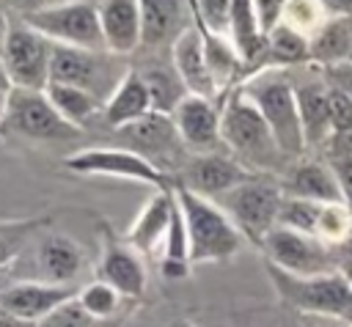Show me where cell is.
I'll list each match as a JSON object with an SVG mask.
<instances>
[{
  "label": "cell",
  "instance_id": "25",
  "mask_svg": "<svg viewBox=\"0 0 352 327\" xmlns=\"http://www.w3.org/2000/svg\"><path fill=\"white\" fill-rule=\"evenodd\" d=\"M228 38L236 47L239 58L250 69L253 63H264V47L267 36L261 30L256 3L253 0H234L231 3V22H228Z\"/></svg>",
  "mask_w": 352,
  "mask_h": 327
},
{
  "label": "cell",
  "instance_id": "32",
  "mask_svg": "<svg viewBox=\"0 0 352 327\" xmlns=\"http://www.w3.org/2000/svg\"><path fill=\"white\" fill-rule=\"evenodd\" d=\"M47 225H50V217H44V214L28 217V220H14V223H0V267L19 258L25 245Z\"/></svg>",
  "mask_w": 352,
  "mask_h": 327
},
{
  "label": "cell",
  "instance_id": "39",
  "mask_svg": "<svg viewBox=\"0 0 352 327\" xmlns=\"http://www.w3.org/2000/svg\"><path fill=\"white\" fill-rule=\"evenodd\" d=\"M327 165H330V170L336 173V181H338V187H341L344 203L352 209V154H349V157H330Z\"/></svg>",
  "mask_w": 352,
  "mask_h": 327
},
{
  "label": "cell",
  "instance_id": "36",
  "mask_svg": "<svg viewBox=\"0 0 352 327\" xmlns=\"http://www.w3.org/2000/svg\"><path fill=\"white\" fill-rule=\"evenodd\" d=\"M231 3H234V0H190L195 25H198L201 30H206V33L228 36Z\"/></svg>",
  "mask_w": 352,
  "mask_h": 327
},
{
  "label": "cell",
  "instance_id": "38",
  "mask_svg": "<svg viewBox=\"0 0 352 327\" xmlns=\"http://www.w3.org/2000/svg\"><path fill=\"white\" fill-rule=\"evenodd\" d=\"M94 316H88L82 311V305L74 300H69L66 305H60L58 311H52L47 319H41L36 327H94Z\"/></svg>",
  "mask_w": 352,
  "mask_h": 327
},
{
  "label": "cell",
  "instance_id": "9",
  "mask_svg": "<svg viewBox=\"0 0 352 327\" xmlns=\"http://www.w3.org/2000/svg\"><path fill=\"white\" fill-rule=\"evenodd\" d=\"M283 203V190L275 181L253 176L250 181L234 187L220 198L223 212L234 220V225L242 231V236L253 239L258 247L264 236L278 225V212Z\"/></svg>",
  "mask_w": 352,
  "mask_h": 327
},
{
  "label": "cell",
  "instance_id": "45",
  "mask_svg": "<svg viewBox=\"0 0 352 327\" xmlns=\"http://www.w3.org/2000/svg\"><path fill=\"white\" fill-rule=\"evenodd\" d=\"M60 3H72V0H19V8H22V14H28V11H38V8L60 5Z\"/></svg>",
  "mask_w": 352,
  "mask_h": 327
},
{
  "label": "cell",
  "instance_id": "8",
  "mask_svg": "<svg viewBox=\"0 0 352 327\" xmlns=\"http://www.w3.org/2000/svg\"><path fill=\"white\" fill-rule=\"evenodd\" d=\"M3 135H19L25 140H74L80 135L77 126L60 118V113L52 107L47 91H30V88H11Z\"/></svg>",
  "mask_w": 352,
  "mask_h": 327
},
{
  "label": "cell",
  "instance_id": "4",
  "mask_svg": "<svg viewBox=\"0 0 352 327\" xmlns=\"http://www.w3.org/2000/svg\"><path fill=\"white\" fill-rule=\"evenodd\" d=\"M270 280L280 300L308 316L352 322V278L333 269L324 275H292L267 264Z\"/></svg>",
  "mask_w": 352,
  "mask_h": 327
},
{
  "label": "cell",
  "instance_id": "30",
  "mask_svg": "<svg viewBox=\"0 0 352 327\" xmlns=\"http://www.w3.org/2000/svg\"><path fill=\"white\" fill-rule=\"evenodd\" d=\"M264 63L283 69V66H300L311 63V38L302 36L300 30L278 22L267 33V47H264Z\"/></svg>",
  "mask_w": 352,
  "mask_h": 327
},
{
  "label": "cell",
  "instance_id": "13",
  "mask_svg": "<svg viewBox=\"0 0 352 327\" xmlns=\"http://www.w3.org/2000/svg\"><path fill=\"white\" fill-rule=\"evenodd\" d=\"M256 173H250L239 159H234L231 154L223 151H212V154H192L187 157V162L182 165V170L176 173L173 184L201 195V198H223L226 192H231L234 187L250 181Z\"/></svg>",
  "mask_w": 352,
  "mask_h": 327
},
{
  "label": "cell",
  "instance_id": "47",
  "mask_svg": "<svg viewBox=\"0 0 352 327\" xmlns=\"http://www.w3.org/2000/svg\"><path fill=\"white\" fill-rule=\"evenodd\" d=\"M8 30H11V22H8V14H6V8H3V0H0V49H3V44H6V36H8Z\"/></svg>",
  "mask_w": 352,
  "mask_h": 327
},
{
  "label": "cell",
  "instance_id": "1",
  "mask_svg": "<svg viewBox=\"0 0 352 327\" xmlns=\"http://www.w3.org/2000/svg\"><path fill=\"white\" fill-rule=\"evenodd\" d=\"M239 88L272 129L280 151L286 157H300L305 151V137H302L294 82L289 80V74L275 66H261L250 71L239 82Z\"/></svg>",
  "mask_w": 352,
  "mask_h": 327
},
{
  "label": "cell",
  "instance_id": "21",
  "mask_svg": "<svg viewBox=\"0 0 352 327\" xmlns=\"http://www.w3.org/2000/svg\"><path fill=\"white\" fill-rule=\"evenodd\" d=\"M148 113H154L148 85L140 77V71L132 66L124 74V80L116 85V91L104 99L99 118H102V124L107 129H121V126H129V124L146 118Z\"/></svg>",
  "mask_w": 352,
  "mask_h": 327
},
{
  "label": "cell",
  "instance_id": "18",
  "mask_svg": "<svg viewBox=\"0 0 352 327\" xmlns=\"http://www.w3.org/2000/svg\"><path fill=\"white\" fill-rule=\"evenodd\" d=\"M36 275L41 283H58V286H74L77 275L85 267V256L77 242H72L66 234H47L36 236Z\"/></svg>",
  "mask_w": 352,
  "mask_h": 327
},
{
  "label": "cell",
  "instance_id": "12",
  "mask_svg": "<svg viewBox=\"0 0 352 327\" xmlns=\"http://www.w3.org/2000/svg\"><path fill=\"white\" fill-rule=\"evenodd\" d=\"M261 250L267 253V264L292 272V275H324L333 272L330 264V250L319 236L311 234H300L283 225H275L264 242Z\"/></svg>",
  "mask_w": 352,
  "mask_h": 327
},
{
  "label": "cell",
  "instance_id": "46",
  "mask_svg": "<svg viewBox=\"0 0 352 327\" xmlns=\"http://www.w3.org/2000/svg\"><path fill=\"white\" fill-rule=\"evenodd\" d=\"M0 327H36V324L22 322V319H16V316H11V313H6V311L0 308Z\"/></svg>",
  "mask_w": 352,
  "mask_h": 327
},
{
  "label": "cell",
  "instance_id": "31",
  "mask_svg": "<svg viewBox=\"0 0 352 327\" xmlns=\"http://www.w3.org/2000/svg\"><path fill=\"white\" fill-rule=\"evenodd\" d=\"M190 239H187V223L182 217V209L176 203L165 242H162V258H160V272L168 280H182L190 275Z\"/></svg>",
  "mask_w": 352,
  "mask_h": 327
},
{
  "label": "cell",
  "instance_id": "49",
  "mask_svg": "<svg viewBox=\"0 0 352 327\" xmlns=\"http://www.w3.org/2000/svg\"><path fill=\"white\" fill-rule=\"evenodd\" d=\"M349 63H352V60H349Z\"/></svg>",
  "mask_w": 352,
  "mask_h": 327
},
{
  "label": "cell",
  "instance_id": "6",
  "mask_svg": "<svg viewBox=\"0 0 352 327\" xmlns=\"http://www.w3.org/2000/svg\"><path fill=\"white\" fill-rule=\"evenodd\" d=\"M129 69L132 66H126L121 55H113L107 49L55 47L52 66H50V82H69V85L85 88L104 102Z\"/></svg>",
  "mask_w": 352,
  "mask_h": 327
},
{
  "label": "cell",
  "instance_id": "41",
  "mask_svg": "<svg viewBox=\"0 0 352 327\" xmlns=\"http://www.w3.org/2000/svg\"><path fill=\"white\" fill-rule=\"evenodd\" d=\"M253 3H256V14H258V22H261V30L267 36L280 22L286 0H253Z\"/></svg>",
  "mask_w": 352,
  "mask_h": 327
},
{
  "label": "cell",
  "instance_id": "22",
  "mask_svg": "<svg viewBox=\"0 0 352 327\" xmlns=\"http://www.w3.org/2000/svg\"><path fill=\"white\" fill-rule=\"evenodd\" d=\"M173 209H176V195H173V187L168 190H154V195L143 203V209L138 212V217L132 220V225L126 228V242L148 256L154 253V247H160L165 242V234H168V225H170V217H173Z\"/></svg>",
  "mask_w": 352,
  "mask_h": 327
},
{
  "label": "cell",
  "instance_id": "15",
  "mask_svg": "<svg viewBox=\"0 0 352 327\" xmlns=\"http://www.w3.org/2000/svg\"><path fill=\"white\" fill-rule=\"evenodd\" d=\"M220 115L223 110L214 104V99L187 93L170 118L179 129L184 148H190L192 154H212L226 148L220 135Z\"/></svg>",
  "mask_w": 352,
  "mask_h": 327
},
{
  "label": "cell",
  "instance_id": "10",
  "mask_svg": "<svg viewBox=\"0 0 352 327\" xmlns=\"http://www.w3.org/2000/svg\"><path fill=\"white\" fill-rule=\"evenodd\" d=\"M63 165L72 173L80 176H110V179H126V181H140L151 190H168L173 187V179L165 176L160 168H154L148 159L140 154L121 148V146H91L69 154Z\"/></svg>",
  "mask_w": 352,
  "mask_h": 327
},
{
  "label": "cell",
  "instance_id": "19",
  "mask_svg": "<svg viewBox=\"0 0 352 327\" xmlns=\"http://www.w3.org/2000/svg\"><path fill=\"white\" fill-rule=\"evenodd\" d=\"M99 25L104 49L113 55H132L143 44V22L138 0H102L99 3Z\"/></svg>",
  "mask_w": 352,
  "mask_h": 327
},
{
  "label": "cell",
  "instance_id": "3",
  "mask_svg": "<svg viewBox=\"0 0 352 327\" xmlns=\"http://www.w3.org/2000/svg\"><path fill=\"white\" fill-rule=\"evenodd\" d=\"M176 203L187 223L190 261L192 264H220L242 250V231L234 220L209 198H201L179 184H173Z\"/></svg>",
  "mask_w": 352,
  "mask_h": 327
},
{
  "label": "cell",
  "instance_id": "40",
  "mask_svg": "<svg viewBox=\"0 0 352 327\" xmlns=\"http://www.w3.org/2000/svg\"><path fill=\"white\" fill-rule=\"evenodd\" d=\"M327 85H333L336 91H341L349 102H352V63H338L330 69H322Z\"/></svg>",
  "mask_w": 352,
  "mask_h": 327
},
{
  "label": "cell",
  "instance_id": "14",
  "mask_svg": "<svg viewBox=\"0 0 352 327\" xmlns=\"http://www.w3.org/2000/svg\"><path fill=\"white\" fill-rule=\"evenodd\" d=\"M96 272L99 280L110 283L121 297H140L146 291V267L140 253L107 223H102V256Z\"/></svg>",
  "mask_w": 352,
  "mask_h": 327
},
{
  "label": "cell",
  "instance_id": "35",
  "mask_svg": "<svg viewBox=\"0 0 352 327\" xmlns=\"http://www.w3.org/2000/svg\"><path fill=\"white\" fill-rule=\"evenodd\" d=\"M118 300H121V294H118L110 283H104V280H94V283H88V286H82V289L77 291V302H80L82 311H85L88 316H94L96 322L113 316V313L118 311Z\"/></svg>",
  "mask_w": 352,
  "mask_h": 327
},
{
  "label": "cell",
  "instance_id": "7",
  "mask_svg": "<svg viewBox=\"0 0 352 327\" xmlns=\"http://www.w3.org/2000/svg\"><path fill=\"white\" fill-rule=\"evenodd\" d=\"M113 140L116 146L140 154L143 159H148L154 168H160L170 179H176V173L187 162V148L179 137V129L173 118L162 113H148L146 118L129 126L113 129Z\"/></svg>",
  "mask_w": 352,
  "mask_h": 327
},
{
  "label": "cell",
  "instance_id": "44",
  "mask_svg": "<svg viewBox=\"0 0 352 327\" xmlns=\"http://www.w3.org/2000/svg\"><path fill=\"white\" fill-rule=\"evenodd\" d=\"M11 80L6 77L3 66H0V137H3V121H6V107H8V96H11Z\"/></svg>",
  "mask_w": 352,
  "mask_h": 327
},
{
  "label": "cell",
  "instance_id": "24",
  "mask_svg": "<svg viewBox=\"0 0 352 327\" xmlns=\"http://www.w3.org/2000/svg\"><path fill=\"white\" fill-rule=\"evenodd\" d=\"M283 195H292V198H305V201H314V203H344V195H341V187L336 181V173L330 170L327 162H300L294 168H289L283 184H280Z\"/></svg>",
  "mask_w": 352,
  "mask_h": 327
},
{
  "label": "cell",
  "instance_id": "33",
  "mask_svg": "<svg viewBox=\"0 0 352 327\" xmlns=\"http://www.w3.org/2000/svg\"><path fill=\"white\" fill-rule=\"evenodd\" d=\"M322 209H324V203H314V201H305V198L283 195V203H280V212H278V225L316 236L319 234Z\"/></svg>",
  "mask_w": 352,
  "mask_h": 327
},
{
  "label": "cell",
  "instance_id": "42",
  "mask_svg": "<svg viewBox=\"0 0 352 327\" xmlns=\"http://www.w3.org/2000/svg\"><path fill=\"white\" fill-rule=\"evenodd\" d=\"M324 146H327V159L330 157H349L352 154V124L344 129H336Z\"/></svg>",
  "mask_w": 352,
  "mask_h": 327
},
{
  "label": "cell",
  "instance_id": "26",
  "mask_svg": "<svg viewBox=\"0 0 352 327\" xmlns=\"http://www.w3.org/2000/svg\"><path fill=\"white\" fill-rule=\"evenodd\" d=\"M352 60V16H327L311 36V63L330 69Z\"/></svg>",
  "mask_w": 352,
  "mask_h": 327
},
{
  "label": "cell",
  "instance_id": "20",
  "mask_svg": "<svg viewBox=\"0 0 352 327\" xmlns=\"http://www.w3.org/2000/svg\"><path fill=\"white\" fill-rule=\"evenodd\" d=\"M170 63L176 69V74L182 77L184 88L195 96H206V99H214L217 96V88H214V80L209 74V66H206V49H204V33L201 27L192 22L170 47Z\"/></svg>",
  "mask_w": 352,
  "mask_h": 327
},
{
  "label": "cell",
  "instance_id": "28",
  "mask_svg": "<svg viewBox=\"0 0 352 327\" xmlns=\"http://www.w3.org/2000/svg\"><path fill=\"white\" fill-rule=\"evenodd\" d=\"M138 69V66H135ZM140 77L146 80L148 85V93H151V107L154 113H162V115H173V110L179 107V102L190 93L182 82V77L176 74L173 63H170V55L168 60H148V66L138 69Z\"/></svg>",
  "mask_w": 352,
  "mask_h": 327
},
{
  "label": "cell",
  "instance_id": "11",
  "mask_svg": "<svg viewBox=\"0 0 352 327\" xmlns=\"http://www.w3.org/2000/svg\"><path fill=\"white\" fill-rule=\"evenodd\" d=\"M52 49H55L52 41H47L25 22H16L11 25L6 44L0 49V66L14 88L44 91L50 85Z\"/></svg>",
  "mask_w": 352,
  "mask_h": 327
},
{
  "label": "cell",
  "instance_id": "37",
  "mask_svg": "<svg viewBox=\"0 0 352 327\" xmlns=\"http://www.w3.org/2000/svg\"><path fill=\"white\" fill-rule=\"evenodd\" d=\"M349 231H352V209L346 203H327L322 209V220H319V234L316 236L324 245H330V242L344 245Z\"/></svg>",
  "mask_w": 352,
  "mask_h": 327
},
{
  "label": "cell",
  "instance_id": "29",
  "mask_svg": "<svg viewBox=\"0 0 352 327\" xmlns=\"http://www.w3.org/2000/svg\"><path fill=\"white\" fill-rule=\"evenodd\" d=\"M204 33V49H206V66H209V74L214 80V88L217 93L231 88V85H239L242 74L248 71L245 60L239 58L236 47L231 44L228 36H214V33Z\"/></svg>",
  "mask_w": 352,
  "mask_h": 327
},
{
  "label": "cell",
  "instance_id": "34",
  "mask_svg": "<svg viewBox=\"0 0 352 327\" xmlns=\"http://www.w3.org/2000/svg\"><path fill=\"white\" fill-rule=\"evenodd\" d=\"M280 22L311 38L327 22V14H324V8H322L319 0H286Z\"/></svg>",
  "mask_w": 352,
  "mask_h": 327
},
{
  "label": "cell",
  "instance_id": "48",
  "mask_svg": "<svg viewBox=\"0 0 352 327\" xmlns=\"http://www.w3.org/2000/svg\"><path fill=\"white\" fill-rule=\"evenodd\" d=\"M170 327H195V324H192V322H187V319H176Z\"/></svg>",
  "mask_w": 352,
  "mask_h": 327
},
{
  "label": "cell",
  "instance_id": "43",
  "mask_svg": "<svg viewBox=\"0 0 352 327\" xmlns=\"http://www.w3.org/2000/svg\"><path fill=\"white\" fill-rule=\"evenodd\" d=\"M327 16H352V0H319Z\"/></svg>",
  "mask_w": 352,
  "mask_h": 327
},
{
  "label": "cell",
  "instance_id": "5",
  "mask_svg": "<svg viewBox=\"0 0 352 327\" xmlns=\"http://www.w3.org/2000/svg\"><path fill=\"white\" fill-rule=\"evenodd\" d=\"M28 27L41 33L55 47H74V49H104L102 25H99V3L94 0H72L38 11L22 14Z\"/></svg>",
  "mask_w": 352,
  "mask_h": 327
},
{
  "label": "cell",
  "instance_id": "2",
  "mask_svg": "<svg viewBox=\"0 0 352 327\" xmlns=\"http://www.w3.org/2000/svg\"><path fill=\"white\" fill-rule=\"evenodd\" d=\"M223 115H220V135L223 146L231 151L234 159H239L248 170H275L286 159L280 151L272 129L256 110V104L242 93L236 85L228 99L223 102Z\"/></svg>",
  "mask_w": 352,
  "mask_h": 327
},
{
  "label": "cell",
  "instance_id": "23",
  "mask_svg": "<svg viewBox=\"0 0 352 327\" xmlns=\"http://www.w3.org/2000/svg\"><path fill=\"white\" fill-rule=\"evenodd\" d=\"M297 110L302 124L305 148L324 146L333 135V113H330V85L327 80H305L294 85Z\"/></svg>",
  "mask_w": 352,
  "mask_h": 327
},
{
  "label": "cell",
  "instance_id": "16",
  "mask_svg": "<svg viewBox=\"0 0 352 327\" xmlns=\"http://www.w3.org/2000/svg\"><path fill=\"white\" fill-rule=\"evenodd\" d=\"M77 286H58V283H41V280H19L0 291V308L22 322L38 324L52 311L66 305L77 297Z\"/></svg>",
  "mask_w": 352,
  "mask_h": 327
},
{
  "label": "cell",
  "instance_id": "27",
  "mask_svg": "<svg viewBox=\"0 0 352 327\" xmlns=\"http://www.w3.org/2000/svg\"><path fill=\"white\" fill-rule=\"evenodd\" d=\"M44 91H47L52 107L60 113V118L69 121L77 129L91 126V121H96L102 115L104 102L99 96H94L91 91H85V88H77V85H69V82H50Z\"/></svg>",
  "mask_w": 352,
  "mask_h": 327
},
{
  "label": "cell",
  "instance_id": "17",
  "mask_svg": "<svg viewBox=\"0 0 352 327\" xmlns=\"http://www.w3.org/2000/svg\"><path fill=\"white\" fill-rule=\"evenodd\" d=\"M140 3V22H143V44L146 49H165L170 52L173 41L195 22H190L192 5L190 0H138Z\"/></svg>",
  "mask_w": 352,
  "mask_h": 327
}]
</instances>
